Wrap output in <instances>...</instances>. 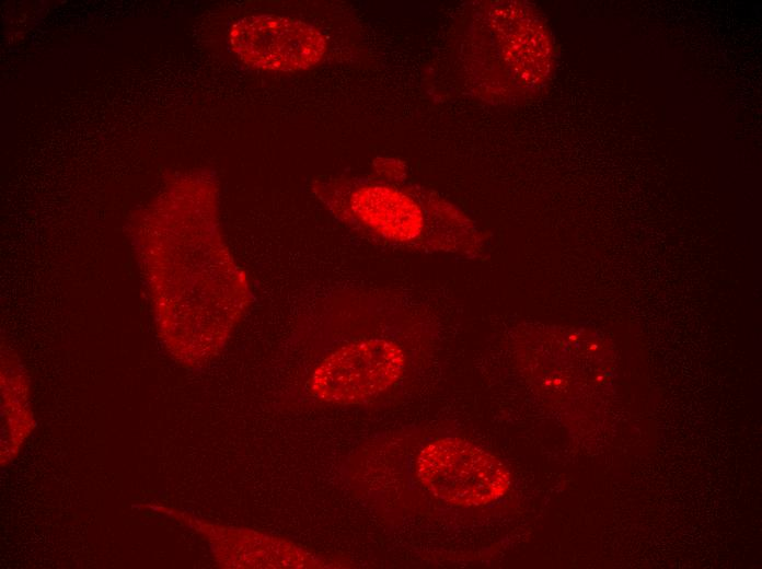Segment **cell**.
<instances>
[{
    "label": "cell",
    "mask_w": 762,
    "mask_h": 569,
    "mask_svg": "<svg viewBox=\"0 0 762 569\" xmlns=\"http://www.w3.org/2000/svg\"><path fill=\"white\" fill-rule=\"evenodd\" d=\"M405 355L401 346L385 338H370L344 345L312 371L309 394L324 403H366L389 390L402 376Z\"/></svg>",
    "instance_id": "obj_3"
},
{
    "label": "cell",
    "mask_w": 762,
    "mask_h": 569,
    "mask_svg": "<svg viewBox=\"0 0 762 569\" xmlns=\"http://www.w3.org/2000/svg\"><path fill=\"white\" fill-rule=\"evenodd\" d=\"M311 190L349 228L393 246L475 254L478 235L453 205L404 179L319 176Z\"/></svg>",
    "instance_id": "obj_1"
},
{
    "label": "cell",
    "mask_w": 762,
    "mask_h": 569,
    "mask_svg": "<svg viewBox=\"0 0 762 569\" xmlns=\"http://www.w3.org/2000/svg\"><path fill=\"white\" fill-rule=\"evenodd\" d=\"M229 42L249 67L275 72L308 70L320 63L327 49L326 37L314 25L266 13L238 20L230 27Z\"/></svg>",
    "instance_id": "obj_4"
},
{
    "label": "cell",
    "mask_w": 762,
    "mask_h": 569,
    "mask_svg": "<svg viewBox=\"0 0 762 569\" xmlns=\"http://www.w3.org/2000/svg\"><path fill=\"white\" fill-rule=\"evenodd\" d=\"M416 475L435 497L455 506H483L503 497L510 475L494 455L458 438L427 443L418 453Z\"/></svg>",
    "instance_id": "obj_2"
}]
</instances>
